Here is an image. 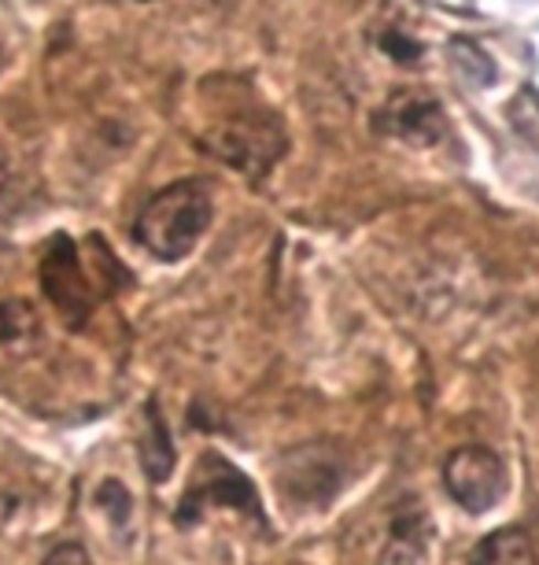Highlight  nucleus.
<instances>
[{"mask_svg":"<svg viewBox=\"0 0 539 565\" xmlns=\"http://www.w3.org/2000/svg\"><path fill=\"white\" fill-rule=\"evenodd\" d=\"M207 141L229 167L262 174V170L281 156L284 137H281V126L273 122L270 115L248 111V115H237V119L222 122L215 134H207Z\"/></svg>","mask_w":539,"mask_h":565,"instance_id":"20e7f679","label":"nucleus"},{"mask_svg":"<svg viewBox=\"0 0 539 565\" xmlns=\"http://www.w3.org/2000/svg\"><path fill=\"white\" fill-rule=\"evenodd\" d=\"M41 277H45L48 300L56 303L63 315L74 318V322H82V318L89 315L93 296L86 285V270H82L78 252H74V244L67 237H56L48 244V255H45V263H41Z\"/></svg>","mask_w":539,"mask_h":565,"instance_id":"39448f33","label":"nucleus"},{"mask_svg":"<svg viewBox=\"0 0 539 565\" xmlns=\"http://www.w3.org/2000/svg\"><path fill=\"white\" fill-rule=\"evenodd\" d=\"M215 507L240 510V514L251 518L256 525H267V518H262V503H259V495H256V488H251L248 477L229 466L222 455H204V466L196 469L193 484H188L182 507H177V525L182 529L196 525V521Z\"/></svg>","mask_w":539,"mask_h":565,"instance_id":"f03ea898","label":"nucleus"},{"mask_svg":"<svg viewBox=\"0 0 539 565\" xmlns=\"http://www.w3.org/2000/svg\"><path fill=\"white\" fill-rule=\"evenodd\" d=\"M211 222V196L200 181H177L163 189L160 196L148 200V207L137 218V241L144 244L155 259L177 263L196 248Z\"/></svg>","mask_w":539,"mask_h":565,"instance_id":"f257e3e1","label":"nucleus"},{"mask_svg":"<svg viewBox=\"0 0 539 565\" xmlns=\"http://www.w3.org/2000/svg\"><path fill=\"white\" fill-rule=\"evenodd\" d=\"M425 554H429V514L414 499H407V503L396 510L385 565H421Z\"/></svg>","mask_w":539,"mask_h":565,"instance_id":"423d86ee","label":"nucleus"},{"mask_svg":"<svg viewBox=\"0 0 539 565\" xmlns=\"http://www.w3.org/2000/svg\"><path fill=\"white\" fill-rule=\"evenodd\" d=\"M300 455L303 458H295V455L284 458V469H281V484L289 488L292 495H303L306 503H319V495H314L319 488L325 499L341 492V484L322 481V466L330 462V458H319V447H303Z\"/></svg>","mask_w":539,"mask_h":565,"instance_id":"1a4fd4ad","label":"nucleus"},{"mask_svg":"<svg viewBox=\"0 0 539 565\" xmlns=\"http://www.w3.org/2000/svg\"><path fill=\"white\" fill-rule=\"evenodd\" d=\"M4 185H8V163H4V156H0V193H4Z\"/></svg>","mask_w":539,"mask_h":565,"instance_id":"f8f14e48","label":"nucleus"},{"mask_svg":"<svg viewBox=\"0 0 539 565\" xmlns=\"http://www.w3.org/2000/svg\"><path fill=\"white\" fill-rule=\"evenodd\" d=\"M443 484L451 499L470 514H484L506 495V466L503 458L484 444L459 447L443 466Z\"/></svg>","mask_w":539,"mask_h":565,"instance_id":"7ed1b4c3","label":"nucleus"},{"mask_svg":"<svg viewBox=\"0 0 539 565\" xmlns=\"http://www.w3.org/2000/svg\"><path fill=\"white\" fill-rule=\"evenodd\" d=\"M466 565H539L525 529H495L470 551Z\"/></svg>","mask_w":539,"mask_h":565,"instance_id":"6e6552de","label":"nucleus"},{"mask_svg":"<svg viewBox=\"0 0 539 565\" xmlns=\"http://www.w3.org/2000/svg\"><path fill=\"white\" fill-rule=\"evenodd\" d=\"M148 418H152V425H148V440H144V469L152 481H166L174 469V447H171V436H166V425L163 418L155 414V407H148Z\"/></svg>","mask_w":539,"mask_h":565,"instance_id":"9d476101","label":"nucleus"},{"mask_svg":"<svg viewBox=\"0 0 539 565\" xmlns=\"http://www.w3.org/2000/svg\"><path fill=\"white\" fill-rule=\"evenodd\" d=\"M388 119H392V134L407 137L414 145H432L443 134V115L429 97H414V93H399L388 104Z\"/></svg>","mask_w":539,"mask_h":565,"instance_id":"0eeeda50","label":"nucleus"},{"mask_svg":"<svg viewBox=\"0 0 539 565\" xmlns=\"http://www.w3.org/2000/svg\"><path fill=\"white\" fill-rule=\"evenodd\" d=\"M41 565H93L86 547H78V543H60V547H52L45 554V562Z\"/></svg>","mask_w":539,"mask_h":565,"instance_id":"9b49d317","label":"nucleus"}]
</instances>
